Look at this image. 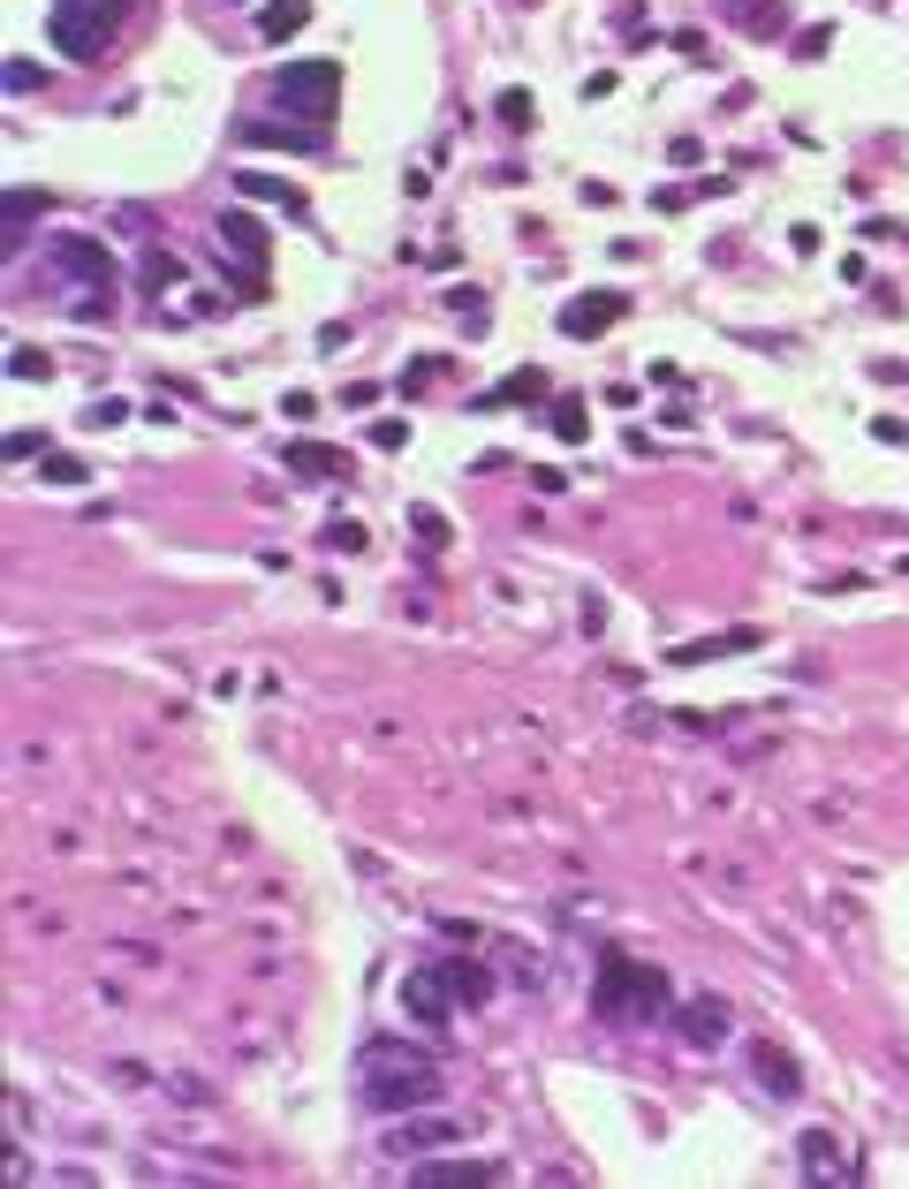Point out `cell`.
<instances>
[{
  "label": "cell",
  "instance_id": "cell-1",
  "mask_svg": "<svg viewBox=\"0 0 909 1189\" xmlns=\"http://www.w3.org/2000/svg\"><path fill=\"white\" fill-rule=\"evenodd\" d=\"M356 1068H364V1099H372V1114H417V1106H440L433 1054H417V1046H402V1038H372V1046L356 1054Z\"/></svg>",
  "mask_w": 909,
  "mask_h": 1189
},
{
  "label": "cell",
  "instance_id": "cell-2",
  "mask_svg": "<svg viewBox=\"0 0 909 1189\" xmlns=\"http://www.w3.org/2000/svg\"><path fill=\"white\" fill-rule=\"evenodd\" d=\"M592 1008H599L606 1022H659L667 1008H675V985H667V970H652V963L606 955V963H599V992H592Z\"/></svg>",
  "mask_w": 909,
  "mask_h": 1189
},
{
  "label": "cell",
  "instance_id": "cell-3",
  "mask_svg": "<svg viewBox=\"0 0 909 1189\" xmlns=\"http://www.w3.org/2000/svg\"><path fill=\"white\" fill-rule=\"evenodd\" d=\"M53 273L77 289V319H107V303H114V258L99 251L91 235H53Z\"/></svg>",
  "mask_w": 909,
  "mask_h": 1189
},
{
  "label": "cell",
  "instance_id": "cell-4",
  "mask_svg": "<svg viewBox=\"0 0 909 1189\" xmlns=\"http://www.w3.org/2000/svg\"><path fill=\"white\" fill-rule=\"evenodd\" d=\"M46 31H53V46H61L69 61H99V53L114 46V31H122V16L99 8V0H61V8L46 16Z\"/></svg>",
  "mask_w": 909,
  "mask_h": 1189
},
{
  "label": "cell",
  "instance_id": "cell-5",
  "mask_svg": "<svg viewBox=\"0 0 909 1189\" xmlns=\"http://www.w3.org/2000/svg\"><path fill=\"white\" fill-rule=\"evenodd\" d=\"M273 99H281V107H303L311 122H326L334 99H342V69H334V61H289V69L273 77Z\"/></svg>",
  "mask_w": 909,
  "mask_h": 1189
},
{
  "label": "cell",
  "instance_id": "cell-6",
  "mask_svg": "<svg viewBox=\"0 0 909 1189\" xmlns=\"http://www.w3.org/2000/svg\"><path fill=\"white\" fill-rule=\"evenodd\" d=\"M463 1137H471V1121L417 1106V1121H394V1129H387V1151H394V1159H417V1151H447V1145H463Z\"/></svg>",
  "mask_w": 909,
  "mask_h": 1189
},
{
  "label": "cell",
  "instance_id": "cell-7",
  "mask_svg": "<svg viewBox=\"0 0 909 1189\" xmlns=\"http://www.w3.org/2000/svg\"><path fill=\"white\" fill-rule=\"evenodd\" d=\"M796 1167H804V1182H826V1189H857V1151H841L826 1129H811L804 1145H796Z\"/></svg>",
  "mask_w": 909,
  "mask_h": 1189
},
{
  "label": "cell",
  "instance_id": "cell-8",
  "mask_svg": "<svg viewBox=\"0 0 909 1189\" xmlns=\"http://www.w3.org/2000/svg\"><path fill=\"white\" fill-rule=\"evenodd\" d=\"M622 311H629V296H622V289H584V296L562 303V334H568V341H599Z\"/></svg>",
  "mask_w": 909,
  "mask_h": 1189
},
{
  "label": "cell",
  "instance_id": "cell-9",
  "mask_svg": "<svg viewBox=\"0 0 909 1189\" xmlns=\"http://www.w3.org/2000/svg\"><path fill=\"white\" fill-rule=\"evenodd\" d=\"M220 251L235 258L251 281H265V228L251 213H220Z\"/></svg>",
  "mask_w": 909,
  "mask_h": 1189
},
{
  "label": "cell",
  "instance_id": "cell-10",
  "mask_svg": "<svg viewBox=\"0 0 909 1189\" xmlns=\"http://www.w3.org/2000/svg\"><path fill=\"white\" fill-rule=\"evenodd\" d=\"M766 629H720V637H690V644H667V667H705V659H728V652H758Z\"/></svg>",
  "mask_w": 909,
  "mask_h": 1189
},
{
  "label": "cell",
  "instance_id": "cell-11",
  "mask_svg": "<svg viewBox=\"0 0 909 1189\" xmlns=\"http://www.w3.org/2000/svg\"><path fill=\"white\" fill-rule=\"evenodd\" d=\"M243 144H289V152H319V144H326V122H289V114H259V122H243Z\"/></svg>",
  "mask_w": 909,
  "mask_h": 1189
},
{
  "label": "cell",
  "instance_id": "cell-12",
  "mask_svg": "<svg viewBox=\"0 0 909 1189\" xmlns=\"http://www.w3.org/2000/svg\"><path fill=\"white\" fill-rule=\"evenodd\" d=\"M675 1030H683V1046L713 1054V1046H720L736 1022H728V1008H720V1000H683V1008H675Z\"/></svg>",
  "mask_w": 909,
  "mask_h": 1189
},
{
  "label": "cell",
  "instance_id": "cell-13",
  "mask_svg": "<svg viewBox=\"0 0 909 1189\" xmlns=\"http://www.w3.org/2000/svg\"><path fill=\"white\" fill-rule=\"evenodd\" d=\"M402 1008H410V1016L417 1022H433V1030H447V1016H455V1008H463V1000H455V992H447V977H410V985H402Z\"/></svg>",
  "mask_w": 909,
  "mask_h": 1189
},
{
  "label": "cell",
  "instance_id": "cell-14",
  "mask_svg": "<svg viewBox=\"0 0 909 1189\" xmlns=\"http://www.w3.org/2000/svg\"><path fill=\"white\" fill-rule=\"evenodd\" d=\"M417 1182L425 1189H477V1182H501V1159H425Z\"/></svg>",
  "mask_w": 909,
  "mask_h": 1189
},
{
  "label": "cell",
  "instance_id": "cell-15",
  "mask_svg": "<svg viewBox=\"0 0 909 1189\" xmlns=\"http://www.w3.org/2000/svg\"><path fill=\"white\" fill-rule=\"evenodd\" d=\"M235 190H243L251 205H273V213H311V198H303L296 182H281V174H265V168H243Z\"/></svg>",
  "mask_w": 909,
  "mask_h": 1189
},
{
  "label": "cell",
  "instance_id": "cell-16",
  "mask_svg": "<svg viewBox=\"0 0 909 1189\" xmlns=\"http://www.w3.org/2000/svg\"><path fill=\"white\" fill-rule=\"evenodd\" d=\"M750 1076H758V1084H766L774 1099H796V1091H804V1076H796V1061L780 1054L774 1038H750Z\"/></svg>",
  "mask_w": 909,
  "mask_h": 1189
},
{
  "label": "cell",
  "instance_id": "cell-17",
  "mask_svg": "<svg viewBox=\"0 0 909 1189\" xmlns=\"http://www.w3.org/2000/svg\"><path fill=\"white\" fill-rule=\"evenodd\" d=\"M39 213H46L39 190H16V198H8V213H0V251H8V258L31 243V220H39Z\"/></svg>",
  "mask_w": 909,
  "mask_h": 1189
},
{
  "label": "cell",
  "instance_id": "cell-18",
  "mask_svg": "<svg viewBox=\"0 0 909 1189\" xmlns=\"http://www.w3.org/2000/svg\"><path fill=\"white\" fill-rule=\"evenodd\" d=\"M289 470L296 477H349V455L326 440H289Z\"/></svg>",
  "mask_w": 909,
  "mask_h": 1189
},
{
  "label": "cell",
  "instance_id": "cell-19",
  "mask_svg": "<svg viewBox=\"0 0 909 1189\" xmlns=\"http://www.w3.org/2000/svg\"><path fill=\"white\" fill-rule=\"evenodd\" d=\"M303 23H311V0H265V8H259V39H265V46L296 39Z\"/></svg>",
  "mask_w": 909,
  "mask_h": 1189
},
{
  "label": "cell",
  "instance_id": "cell-20",
  "mask_svg": "<svg viewBox=\"0 0 909 1189\" xmlns=\"http://www.w3.org/2000/svg\"><path fill=\"white\" fill-rule=\"evenodd\" d=\"M440 977H447V992H455L463 1008H485V1000H493V970H485V963H440Z\"/></svg>",
  "mask_w": 909,
  "mask_h": 1189
},
{
  "label": "cell",
  "instance_id": "cell-21",
  "mask_svg": "<svg viewBox=\"0 0 909 1189\" xmlns=\"http://www.w3.org/2000/svg\"><path fill=\"white\" fill-rule=\"evenodd\" d=\"M736 23L750 31V39H774L780 23H788V8H780V0H736Z\"/></svg>",
  "mask_w": 909,
  "mask_h": 1189
},
{
  "label": "cell",
  "instance_id": "cell-22",
  "mask_svg": "<svg viewBox=\"0 0 909 1189\" xmlns=\"http://www.w3.org/2000/svg\"><path fill=\"white\" fill-rule=\"evenodd\" d=\"M538 394H546V372H538V364H523L516 380H508V386H493L485 402H493V410H508V402H538Z\"/></svg>",
  "mask_w": 909,
  "mask_h": 1189
},
{
  "label": "cell",
  "instance_id": "cell-23",
  "mask_svg": "<svg viewBox=\"0 0 909 1189\" xmlns=\"http://www.w3.org/2000/svg\"><path fill=\"white\" fill-rule=\"evenodd\" d=\"M546 425L562 432L568 447H584V440H592V425H584V402H576V394H562V402H554V410H546Z\"/></svg>",
  "mask_w": 909,
  "mask_h": 1189
},
{
  "label": "cell",
  "instance_id": "cell-24",
  "mask_svg": "<svg viewBox=\"0 0 909 1189\" xmlns=\"http://www.w3.org/2000/svg\"><path fill=\"white\" fill-rule=\"evenodd\" d=\"M410 531H417V538H433V546H447V515H440V508H425V501L410 508Z\"/></svg>",
  "mask_w": 909,
  "mask_h": 1189
},
{
  "label": "cell",
  "instance_id": "cell-25",
  "mask_svg": "<svg viewBox=\"0 0 909 1189\" xmlns=\"http://www.w3.org/2000/svg\"><path fill=\"white\" fill-rule=\"evenodd\" d=\"M91 470L77 463V455H46V485H84Z\"/></svg>",
  "mask_w": 909,
  "mask_h": 1189
},
{
  "label": "cell",
  "instance_id": "cell-26",
  "mask_svg": "<svg viewBox=\"0 0 909 1189\" xmlns=\"http://www.w3.org/2000/svg\"><path fill=\"white\" fill-rule=\"evenodd\" d=\"M531 114H538L531 91H501V122H508V129H531Z\"/></svg>",
  "mask_w": 909,
  "mask_h": 1189
},
{
  "label": "cell",
  "instance_id": "cell-27",
  "mask_svg": "<svg viewBox=\"0 0 909 1189\" xmlns=\"http://www.w3.org/2000/svg\"><path fill=\"white\" fill-rule=\"evenodd\" d=\"M8 463H46V440L39 432H8Z\"/></svg>",
  "mask_w": 909,
  "mask_h": 1189
},
{
  "label": "cell",
  "instance_id": "cell-28",
  "mask_svg": "<svg viewBox=\"0 0 909 1189\" xmlns=\"http://www.w3.org/2000/svg\"><path fill=\"white\" fill-rule=\"evenodd\" d=\"M8 372H16V380H46L53 364H46V349H16V356H8Z\"/></svg>",
  "mask_w": 909,
  "mask_h": 1189
},
{
  "label": "cell",
  "instance_id": "cell-29",
  "mask_svg": "<svg viewBox=\"0 0 909 1189\" xmlns=\"http://www.w3.org/2000/svg\"><path fill=\"white\" fill-rule=\"evenodd\" d=\"M0 84H8V91H39L46 77L31 69V61H0Z\"/></svg>",
  "mask_w": 909,
  "mask_h": 1189
},
{
  "label": "cell",
  "instance_id": "cell-30",
  "mask_svg": "<svg viewBox=\"0 0 909 1189\" xmlns=\"http://www.w3.org/2000/svg\"><path fill=\"white\" fill-rule=\"evenodd\" d=\"M433 380H440V356H417V364L402 372V394H425Z\"/></svg>",
  "mask_w": 909,
  "mask_h": 1189
},
{
  "label": "cell",
  "instance_id": "cell-31",
  "mask_svg": "<svg viewBox=\"0 0 909 1189\" xmlns=\"http://www.w3.org/2000/svg\"><path fill=\"white\" fill-rule=\"evenodd\" d=\"M326 546H334V553H364V531H356V523H326Z\"/></svg>",
  "mask_w": 909,
  "mask_h": 1189
},
{
  "label": "cell",
  "instance_id": "cell-32",
  "mask_svg": "<svg viewBox=\"0 0 909 1189\" xmlns=\"http://www.w3.org/2000/svg\"><path fill=\"white\" fill-rule=\"evenodd\" d=\"M826 46H834V23H811V31H804V39H796V53H804V61H819Z\"/></svg>",
  "mask_w": 909,
  "mask_h": 1189
},
{
  "label": "cell",
  "instance_id": "cell-33",
  "mask_svg": "<svg viewBox=\"0 0 909 1189\" xmlns=\"http://www.w3.org/2000/svg\"><path fill=\"white\" fill-rule=\"evenodd\" d=\"M477 303H485V296H477V289H447V311H455L463 326H477Z\"/></svg>",
  "mask_w": 909,
  "mask_h": 1189
},
{
  "label": "cell",
  "instance_id": "cell-34",
  "mask_svg": "<svg viewBox=\"0 0 909 1189\" xmlns=\"http://www.w3.org/2000/svg\"><path fill=\"white\" fill-rule=\"evenodd\" d=\"M281 410H289V417H319V394H311V386H289Z\"/></svg>",
  "mask_w": 909,
  "mask_h": 1189
},
{
  "label": "cell",
  "instance_id": "cell-35",
  "mask_svg": "<svg viewBox=\"0 0 909 1189\" xmlns=\"http://www.w3.org/2000/svg\"><path fill=\"white\" fill-rule=\"evenodd\" d=\"M372 440H380V447H410V425H402V417H380Z\"/></svg>",
  "mask_w": 909,
  "mask_h": 1189
},
{
  "label": "cell",
  "instance_id": "cell-36",
  "mask_svg": "<svg viewBox=\"0 0 909 1189\" xmlns=\"http://www.w3.org/2000/svg\"><path fill=\"white\" fill-rule=\"evenodd\" d=\"M122 417H130V402H91V425H99V432L122 425Z\"/></svg>",
  "mask_w": 909,
  "mask_h": 1189
},
{
  "label": "cell",
  "instance_id": "cell-37",
  "mask_svg": "<svg viewBox=\"0 0 909 1189\" xmlns=\"http://www.w3.org/2000/svg\"><path fill=\"white\" fill-rule=\"evenodd\" d=\"M99 8H114V16H130V0H99Z\"/></svg>",
  "mask_w": 909,
  "mask_h": 1189
}]
</instances>
